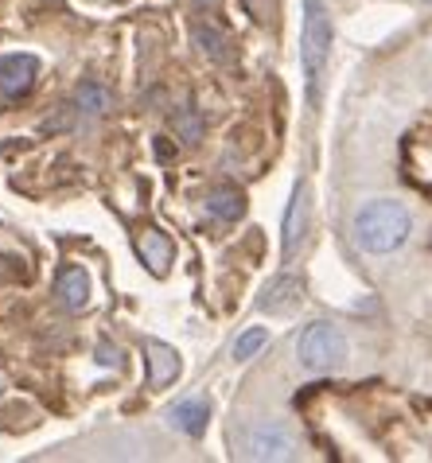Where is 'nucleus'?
I'll list each match as a JSON object with an SVG mask.
<instances>
[{
  "label": "nucleus",
  "instance_id": "f257e3e1",
  "mask_svg": "<svg viewBox=\"0 0 432 463\" xmlns=\"http://www.w3.org/2000/svg\"><path fill=\"white\" fill-rule=\"evenodd\" d=\"M354 246L362 253H393L413 234V214L398 199H374L354 214Z\"/></svg>",
  "mask_w": 432,
  "mask_h": 463
},
{
  "label": "nucleus",
  "instance_id": "f03ea898",
  "mask_svg": "<svg viewBox=\"0 0 432 463\" xmlns=\"http://www.w3.org/2000/svg\"><path fill=\"white\" fill-rule=\"evenodd\" d=\"M332 55V12L324 0H304V32H300V67L308 82V101H320V82Z\"/></svg>",
  "mask_w": 432,
  "mask_h": 463
},
{
  "label": "nucleus",
  "instance_id": "7ed1b4c3",
  "mask_svg": "<svg viewBox=\"0 0 432 463\" xmlns=\"http://www.w3.org/2000/svg\"><path fill=\"white\" fill-rule=\"evenodd\" d=\"M296 358L304 370H332L347 358V339H343V331L335 324L320 319V324L304 327V335L296 343Z\"/></svg>",
  "mask_w": 432,
  "mask_h": 463
},
{
  "label": "nucleus",
  "instance_id": "20e7f679",
  "mask_svg": "<svg viewBox=\"0 0 432 463\" xmlns=\"http://www.w3.org/2000/svg\"><path fill=\"white\" fill-rule=\"evenodd\" d=\"M246 456L249 459H292L296 456V436L281 420H261L246 436Z\"/></svg>",
  "mask_w": 432,
  "mask_h": 463
},
{
  "label": "nucleus",
  "instance_id": "39448f33",
  "mask_svg": "<svg viewBox=\"0 0 432 463\" xmlns=\"http://www.w3.org/2000/svg\"><path fill=\"white\" fill-rule=\"evenodd\" d=\"M304 234H308V184H300L292 187V199H288V211H285V234H281V253H285V261H292L300 250V241Z\"/></svg>",
  "mask_w": 432,
  "mask_h": 463
},
{
  "label": "nucleus",
  "instance_id": "423d86ee",
  "mask_svg": "<svg viewBox=\"0 0 432 463\" xmlns=\"http://www.w3.org/2000/svg\"><path fill=\"white\" fill-rule=\"evenodd\" d=\"M300 300H304V280H300L296 273H281L277 280H269V285H265L258 307H261V312H269V316H285V312H292V307H296Z\"/></svg>",
  "mask_w": 432,
  "mask_h": 463
},
{
  "label": "nucleus",
  "instance_id": "0eeeda50",
  "mask_svg": "<svg viewBox=\"0 0 432 463\" xmlns=\"http://www.w3.org/2000/svg\"><path fill=\"white\" fill-rule=\"evenodd\" d=\"M35 74H40V62L32 55H5L0 59V90L8 98H20L35 86Z\"/></svg>",
  "mask_w": 432,
  "mask_h": 463
},
{
  "label": "nucleus",
  "instance_id": "6e6552de",
  "mask_svg": "<svg viewBox=\"0 0 432 463\" xmlns=\"http://www.w3.org/2000/svg\"><path fill=\"white\" fill-rule=\"evenodd\" d=\"M145 354H148V385L152 390H164L168 382H175V374H180V354H175V346L160 343V339H145Z\"/></svg>",
  "mask_w": 432,
  "mask_h": 463
},
{
  "label": "nucleus",
  "instance_id": "1a4fd4ad",
  "mask_svg": "<svg viewBox=\"0 0 432 463\" xmlns=\"http://www.w3.org/2000/svg\"><path fill=\"white\" fill-rule=\"evenodd\" d=\"M207 420H211V405L207 397H183L168 409V424L175 432H187V436H202L207 432Z\"/></svg>",
  "mask_w": 432,
  "mask_h": 463
},
{
  "label": "nucleus",
  "instance_id": "9d476101",
  "mask_svg": "<svg viewBox=\"0 0 432 463\" xmlns=\"http://www.w3.org/2000/svg\"><path fill=\"white\" fill-rule=\"evenodd\" d=\"M59 296L70 312H82V307L90 304V277H86V269H62L59 273Z\"/></svg>",
  "mask_w": 432,
  "mask_h": 463
},
{
  "label": "nucleus",
  "instance_id": "9b49d317",
  "mask_svg": "<svg viewBox=\"0 0 432 463\" xmlns=\"http://www.w3.org/2000/svg\"><path fill=\"white\" fill-rule=\"evenodd\" d=\"M207 214L219 218V222H238L246 214V199H241L238 187H214L207 195Z\"/></svg>",
  "mask_w": 432,
  "mask_h": 463
},
{
  "label": "nucleus",
  "instance_id": "f8f14e48",
  "mask_svg": "<svg viewBox=\"0 0 432 463\" xmlns=\"http://www.w3.org/2000/svg\"><path fill=\"white\" fill-rule=\"evenodd\" d=\"M141 257H145V265L152 269L156 277L168 273V265H172V241L160 234V230H145V238H141Z\"/></svg>",
  "mask_w": 432,
  "mask_h": 463
},
{
  "label": "nucleus",
  "instance_id": "ddd939ff",
  "mask_svg": "<svg viewBox=\"0 0 432 463\" xmlns=\"http://www.w3.org/2000/svg\"><path fill=\"white\" fill-rule=\"evenodd\" d=\"M192 40L199 47V55H207L211 62H226V59H230V40H226L214 24H195Z\"/></svg>",
  "mask_w": 432,
  "mask_h": 463
},
{
  "label": "nucleus",
  "instance_id": "4468645a",
  "mask_svg": "<svg viewBox=\"0 0 432 463\" xmlns=\"http://www.w3.org/2000/svg\"><path fill=\"white\" fill-rule=\"evenodd\" d=\"M74 106H79L82 113H90V118H101V113L113 106V94L101 82H82L79 90H74Z\"/></svg>",
  "mask_w": 432,
  "mask_h": 463
},
{
  "label": "nucleus",
  "instance_id": "2eb2a0df",
  "mask_svg": "<svg viewBox=\"0 0 432 463\" xmlns=\"http://www.w3.org/2000/svg\"><path fill=\"white\" fill-rule=\"evenodd\" d=\"M265 343H269V331H265V327H249V331H241L238 343H234V358H238V363H246V358L258 354Z\"/></svg>",
  "mask_w": 432,
  "mask_h": 463
},
{
  "label": "nucleus",
  "instance_id": "dca6fc26",
  "mask_svg": "<svg viewBox=\"0 0 432 463\" xmlns=\"http://www.w3.org/2000/svg\"><path fill=\"white\" fill-rule=\"evenodd\" d=\"M175 128H180V137H183V140H199V133H202V121H199V113L183 109L180 118H175Z\"/></svg>",
  "mask_w": 432,
  "mask_h": 463
},
{
  "label": "nucleus",
  "instance_id": "f3484780",
  "mask_svg": "<svg viewBox=\"0 0 432 463\" xmlns=\"http://www.w3.org/2000/svg\"><path fill=\"white\" fill-rule=\"evenodd\" d=\"M98 363L101 366H121V351L109 346V343H98Z\"/></svg>",
  "mask_w": 432,
  "mask_h": 463
}]
</instances>
